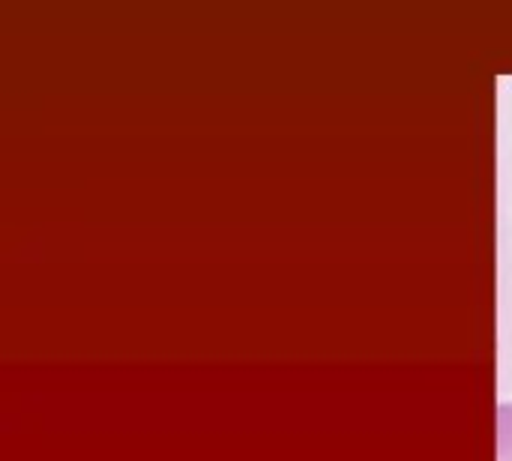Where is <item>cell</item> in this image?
Returning <instances> with one entry per match:
<instances>
[{
	"instance_id": "1",
	"label": "cell",
	"mask_w": 512,
	"mask_h": 461,
	"mask_svg": "<svg viewBox=\"0 0 512 461\" xmlns=\"http://www.w3.org/2000/svg\"><path fill=\"white\" fill-rule=\"evenodd\" d=\"M498 461H512V405L498 411Z\"/></svg>"
}]
</instances>
